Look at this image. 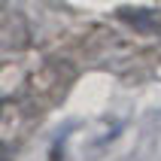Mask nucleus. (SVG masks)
<instances>
[{"mask_svg":"<svg viewBox=\"0 0 161 161\" xmlns=\"http://www.w3.org/2000/svg\"><path fill=\"white\" fill-rule=\"evenodd\" d=\"M73 82H76V64L70 58H49L36 64L31 73H25V79L15 88V100L31 116L40 119L46 109L58 107L70 94Z\"/></svg>","mask_w":161,"mask_h":161,"instance_id":"nucleus-1","label":"nucleus"},{"mask_svg":"<svg viewBox=\"0 0 161 161\" xmlns=\"http://www.w3.org/2000/svg\"><path fill=\"white\" fill-rule=\"evenodd\" d=\"M31 46V21L21 9L0 3V58L21 55Z\"/></svg>","mask_w":161,"mask_h":161,"instance_id":"nucleus-2","label":"nucleus"},{"mask_svg":"<svg viewBox=\"0 0 161 161\" xmlns=\"http://www.w3.org/2000/svg\"><path fill=\"white\" fill-rule=\"evenodd\" d=\"M36 116H31L15 97L9 100V103H0V143L3 146H12L18 143L21 137L31 131V122Z\"/></svg>","mask_w":161,"mask_h":161,"instance_id":"nucleus-3","label":"nucleus"},{"mask_svg":"<svg viewBox=\"0 0 161 161\" xmlns=\"http://www.w3.org/2000/svg\"><path fill=\"white\" fill-rule=\"evenodd\" d=\"M116 18L128 31L143 34V36L161 31V9H155V6H122V9H116Z\"/></svg>","mask_w":161,"mask_h":161,"instance_id":"nucleus-4","label":"nucleus"},{"mask_svg":"<svg viewBox=\"0 0 161 161\" xmlns=\"http://www.w3.org/2000/svg\"><path fill=\"white\" fill-rule=\"evenodd\" d=\"M0 161H9V146L0 143Z\"/></svg>","mask_w":161,"mask_h":161,"instance_id":"nucleus-5","label":"nucleus"},{"mask_svg":"<svg viewBox=\"0 0 161 161\" xmlns=\"http://www.w3.org/2000/svg\"><path fill=\"white\" fill-rule=\"evenodd\" d=\"M149 55H155V58H158V61H161V46H158V49H155V52H149Z\"/></svg>","mask_w":161,"mask_h":161,"instance_id":"nucleus-6","label":"nucleus"}]
</instances>
